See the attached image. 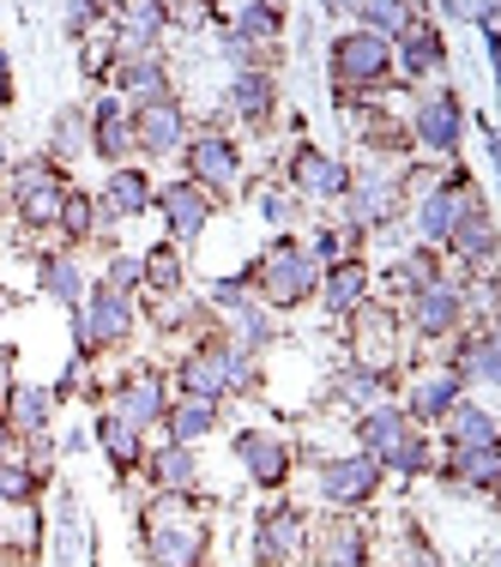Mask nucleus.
<instances>
[{
    "mask_svg": "<svg viewBox=\"0 0 501 567\" xmlns=\"http://www.w3.org/2000/svg\"><path fill=\"white\" fill-rule=\"evenodd\" d=\"M333 73H338V85H357V91L381 85V79L392 73L387 37H375V31H345V37H338V49H333Z\"/></svg>",
    "mask_w": 501,
    "mask_h": 567,
    "instance_id": "1",
    "label": "nucleus"
},
{
    "mask_svg": "<svg viewBox=\"0 0 501 567\" xmlns=\"http://www.w3.org/2000/svg\"><path fill=\"white\" fill-rule=\"evenodd\" d=\"M260 290H266V302H278V308L303 302V296L315 290V260H308V248L278 241V248L260 260Z\"/></svg>",
    "mask_w": 501,
    "mask_h": 567,
    "instance_id": "2",
    "label": "nucleus"
},
{
    "mask_svg": "<svg viewBox=\"0 0 501 567\" xmlns=\"http://www.w3.org/2000/svg\"><path fill=\"white\" fill-rule=\"evenodd\" d=\"M362 447H369V458H387L392 471H423V465H429L417 429L405 423L399 411H375L369 423H362Z\"/></svg>",
    "mask_w": 501,
    "mask_h": 567,
    "instance_id": "3",
    "label": "nucleus"
},
{
    "mask_svg": "<svg viewBox=\"0 0 501 567\" xmlns=\"http://www.w3.org/2000/svg\"><path fill=\"white\" fill-rule=\"evenodd\" d=\"M375 483H381V465H375L369 453H362V458H333V465L320 471V489H327V502H345V507L369 502Z\"/></svg>",
    "mask_w": 501,
    "mask_h": 567,
    "instance_id": "4",
    "label": "nucleus"
},
{
    "mask_svg": "<svg viewBox=\"0 0 501 567\" xmlns=\"http://www.w3.org/2000/svg\"><path fill=\"white\" fill-rule=\"evenodd\" d=\"M61 199H67V182L55 169H24L19 175V218L24 224H55L61 218Z\"/></svg>",
    "mask_w": 501,
    "mask_h": 567,
    "instance_id": "5",
    "label": "nucleus"
},
{
    "mask_svg": "<svg viewBox=\"0 0 501 567\" xmlns=\"http://www.w3.org/2000/svg\"><path fill=\"white\" fill-rule=\"evenodd\" d=\"M127 327H133V315H127V296H115V290H98V296H91V315L79 320V350L115 344Z\"/></svg>",
    "mask_w": 501,
    "mask_h": 567,
    "instance_id": "6",
    "label": "nucleus"
},
{
    "mask_svg": "<svg viewBox=\"0 0 501 567\" xmlns=\"http://www.w3.org/2000/svg\"><path fill=\"white\" fill-rule=\"evenodd\" d=\"M290 175H296V187H303V194H315V199L350 194V169H345V164H333V157H327V152H315V145H303V152H296Z\"/></svg>",
    "mask_w": 501,
    "mask_h": 567,
    "instance_id": "7",
    "label": "nucleus"
},
{
    "mask_svg": "<svg viewBox=\"0 0 501 567\" xmlns=\"http://www.w3.org/2000/svg\"><path fill=\"white\" fill-rule=\"evenodd\" d=\"M471 206H478V199L466 194V175H453V187H436V194L423 199V236L429 241H453V229Z\"/></svg>",
    "mask_w": 501,
    "mask_h": 567,
    "instance_id": "8",
    "label": "nucleus"
},
{
    "mask_svg": "<svg viewBox=\"0 0 501 567\" xmlns=\"http://www.w3.org/2000/svg\"><path fill=\"white\" fill-rule=\"evenodd\" d=\"M296 549H303V519H296V513H284V507L266 513L260 537H254V556H260V567H284Z\"/></svg>",
    "mask_w": 501,
    "mask_h": 567,
    "instance_id": "9",
    "label": "nucleus"
},
{
    "mask_svg": "<svg viewBox=\"0 0 501 567\" xmlns=\"http://www.w3.org/2000/svg\"><path fill=\"white\" fill-rule=\"evenodd\" d=\"M459 97L453 91H441V97H429L423 110H417V140L429 145V152H453L459 145Z\"/></svg>",
    "mask_w": 501,
    "mask_h": 567,
    "instance_id": "10",
    "label": "nucleus"
},
{
    "mask_svg": "<svg viewBox=\"0 0 501 567\" xmlns=\"http://www.w3.org/2000/svg\"><path fill=\"white\" fill-rule=\"evenodd\" d=\"M115 416L127 429L157 423V416H164V381H157V374H133V381L115 393Z\"/></svg>",
    "mask_w": 501,
    "mask_h": 567,
    "instance_id": "11",
    "label": "nucleus"
},
{
    "mask_svg": "<svg viewBox=\"0 0 501 567\" xmlns=\"http://www.w3.org/2000/svg\"><path fill=\"white\" fill-rule=\"evenodd\" d=\"M133 140H140L145 152H175V145H182V110H175L170 97H152L140 110V121H133Z\"/></svg>",
    "mask_w": 501,
    "mask_h": 567,
    "instance_id": "12",
    "label": "nucleus"
},
{
    "mask_svg": "<svg viewBox=\"0 0 501 567\" xmlns=\"http://www.w3.org/2000/svg\"><path fill=\"white\" fill-rule=\"evenodd\" d=\"M164 218H170V229L175 236H200V229H206V218H212V199L200 194L194 182H170L164 187Z\"/></svg>",
    "mask_w": 501,
    "mask_h": 567,
    "instance_id": "13",
    "label": "nucleus"
},
{
    "mask_svg": "<svg viewBox=\"0 0 501 567\" xmlns=\"http://www.w3.org/2000/svg\"><path fill=\"white\" fill-rule=\"evenodd\" d=\"M236 152H229L224 133H206V140H194V182H212V187H236Z\"/></svg>",
    "mask_w": 501,
    "mask_h": 567,
    "instance_id": "14",
    "label": "nucleus"
},
{
    "mask_svg": "<svg viewBox=\"0 0 501 567\" xmlns=\"http://www.w3.org/2000/svg\"><path fill=\"white\" fill-rule=\"evenodd\" d=\"M236 453H242V465L254 471V483H284V471H290V453H284L273 435H254V429L236 441Z\"/></svg>",
    "mask_w": 501,
    "mask_h": 567,
    "instance_id": "15",
    "label": "nucleus"
},
{
    "mask_svg": "<svg viewBox=\"0 0 501 567\" xmlns=\"http://www.w3.org/2000/svg\"><path fill=\"white\" fill-rule=\"evenodd\" d=\"M453 404H459V374H453V369H429L423 381H417V393H411V411L429 416V423H436V416H447Z\"/></svg>",
    "mask_w": 501,
    "mask_h": 567,
    "instance_id": "16",
    "label": "nucleus"
},
{
    "mask_svg": "<svg viewBox=\"0 0 501 567\" xmlns=\"http://www.w3.org/2000/svg\"><path fill=\"white\" fill-rule=\"evenodd\" d=\"M447 435H453V447H495V416L478 411V404H453L447 411Z\"/></svg>",
    "mask_w": 501,
    "mask_h": 567,
    "instance_id": "17",
    "label": "nucleus"
},
{
    "mask_svg": "<svg viewBox=\"0 0 501 567\" xmlns=\"http://www.w3.org/2000/svg\"><path fill=\"white\" fill-rule=\"evenodd\" d=\"M417 327L423 332L459 327V290L453 284H429V290H417Z\"/></svg>",
    "mask_w": 501,
    "mask_h": 567,
    "instance_id": "18",
    "label": "nucleus"
},
{
    "mask_svg": "<svg viewBox=\"0 0 501 567\" xmlns=\"http://www.w3.org/2000/svg\"><path fill=\"white\" fill-rule=\"evenodd\" d=\"M212 423H218V399H194V393H187V399L170 411V435H175V447H187V441H200Z\"/></svg>",
    "mask_w": 501,
    "mask_h": 567,
    "instance_id": "19",
    "label": "nucleus"
},
{
    "mask_svg": "<svg viewBox=\"0 0 501 567\" xmlns=\"http://www.w3.org/2000/svg\"><path fill=\"white\" fill-rule=\"evenodd\" d=\"M362 290H369V272H362L357 260L333 266V272H327V284H320V296H327V308H333V315H350V308L362 302Z\"/></svg>",
    "mask_w": 501,
    "mask_h": 567,
    "instance_id": "20",
    "label": "nucleus"
},
{
    "mask_svg": "<svg viewBox=\"0 0 501 567\" xmlns=\"http://www.w3.org/2000/svg\"><path fill=\"white\" fill-rule=\"evenodd\" d=\"M399 55H405V73H436L441 66V37L429 31V24H405L399 31Z\"/></svg>",
    "mask_w": 501,
    "mask_h": 567,
    "instance_id": "21",
    "label": "nucleus"
},
{
    "mask_svg": "<svg viewBox=\"0 0 501 567\" xmlns=\"http://www.w3.org/2000/svg\"><path fill=\"white\" fill-rule=\"evenodd\" d=\"M392 206H399V187H392L387 175H369V182H357L350 218H357V224H381V218H392Z\"/></svg>",
    "mask_w": 501,
    "mask_h": 567,
    "instance_id": "22",
    "label": "nucleus"
},
{
    "mask_svg": "<svg viewBox=\"0 0 501 567\" xmlns=\"http://www.w3.org/2000/svg\"><path fill=\"white\" fill-rule=\"evenodd\" d=\"M459 381H501V357H495V332H478V339L459 344V362H453Z\"/></svg>",
    "mask_w": 501,
    "mask_h": 567,
    "instance_id": "23",
    "label": "nucleus"
},
{
    "mask_svg": "<svg viewBox=\"0 0 501 567\" xmlns=\"http://www.w3.org/2000/svg\"><path fill=\"white\" fill-rule=\"evenodd\" d=\"M152 206V187H145V175L133 169H115V182L103 187V212H115V218H133V212Z\"/></svg>",
    "mask_w": 501,
    "mask_h": 567,
    "instance_id": "24",
    "label": "nucleus"
},
{
    "mask_svg": "<svg viewBox=\"0 0 501 567\" xmlns=\"http://www.w3.org/2000/svg\"><path fill=\"white\" fill-rule=\"evenodd\" d=\"M320 561L327 567H362V532L350 519H333L320 537Z\"/></svg>",
    "mask_w": 501,
    "mask_h": 567,
    "instance_id": "25",
    "label": "nucleus"
},
{
    "mask_svg": "<svg viewBox=\"0 0 501 567\" xmlns=\"http://www.w3.org/2000/svg\"><path fill=\"white\" fill-rule=\"evenodd\" d=\"M98 441H103V453H110L115 471L140 465V429H127L121 416H103V423H98Z\"/></svg>",
    "mask_w": 501,
    "mask_h": 567,
    "instance_id": "26",
    "label": "nucleus"
},
{
    "mask_svg": "<svg viewBox=\"0 0 501 567\" xmlns=\"http://www.w3.org/2000/svg\"><path fill=\"white\" fill-rule=\"evenodd\" d=\"M152 477H157V489L164 495H187L194 489V458H187V447H164L152 458Z\"/></svg>",
    "mask_w": 501,
    "mask_h": 567,
    "instance_id": "27",
    "label": "nucleus"
},
{
    "mask_svg": "<svg viewBox=\"0 0 501 567\" xmlns=\"http://www.w3.org/2000/svg\"><path fill=\"white\" fill-rule=\"evenodd\" d=\"M392 320L387 315H362V350H357V357L362 362H369V369H362V374H381V369H392Z\"/></svg>",
    "mask_w": 501,
    "mask_h": 567,
    "instance_id": "28",
    "label": "nucleus"
},
{
    "mask_svg": "<svg viewBox=\"0 0 501 567\" xmlns=\"http://www.w3.org/2000/svg\"><path fill=\"white\" fill-rule=\"evenodd\" d=\"M453 248L466 254V260H490L495 229H490V218H483V206H471L466 218H459V229H453Z\"/></svg>",
    "mask_w": 501,
    "mask_h": 567,
    "instance_id": "29",
    "label": "nucleus"
},
{
    "mask_svg": "<svg viewBox=\"0 0 501 567\" xmlns=\"http://www.w3.org/2000/svg\"><path fill=\"white\" fill-rule=\"evenodd\" d=\"M453 471H459V483H471V489H490L501 458H495V447H453Z\"/></svg>",
    "mask_w": 501,
    "mask_h": 567,
    "instance_id": "30",
    "label": "nucleus"
},
{
    "mask_svg": "<svg viewBox=\"0 0 501 567\" xmlns=\"http://www.w3.org/2000/svg\"><path fill=\"white\" fill-rule=\"evenodd\" d=\"M7 416L24 429V435H37V429L49 423V393H37V386H12V393H7Z\"/></svg>",
    "mask_w": 501,
    "mask_h": 567,
    "instance_id": "31",
    "label": "nucleus"
},
{
    "mask_svg": "<svg viewBox=\"0 0 501 567\" xmlns=\"http://www.w3.org/2000/svg\"><path fill=\"white\" fill-rule=\"evenodd\" d=\"M115 19H121V37H127V43H152V37L164 31L170 12H164V7H145V0H133V7L115 12Z\"/></svg>",
    "mask_w": 501,
    "mask_h": 567,
    "instance_id": "32",
    "label": "nucleus"
},
{
    "mask_svg": "<svg viewBox=\"0 0 501 567\" xmlns=\"http://www.w3.org/2000/svg\"><path fill=\"white\" fill-rule=\"evenodd\" d=\"M91 145H98L103 157H121L133 145V127H127V115H121L115 103H103V110H98V140H91Z\"/></svg>",
    "mask_w": 501,
    "mask_h": 567,
    "instance_id": "33",
    "label": "nucleus"
},
{
    "mask_svg": "<svg viewBox=\"0 0 501 567\" xmlns=\"http://www.w3.org/2000/svg\"><path fill=\"white\" fill-rule=\"evenodd\" d=\"M236 110L248 121H260L266 110H273V79H266V73H242L236 79Z\"/></svg>",
    "mask_w": 501,
    "mask_h": 567,
    "instance_id": "34",
    "label": "nucleus"
},
{
    "mask_svg": "<svg viewBox=\"0 0 501 567\" xmlns=\"http://www.w3.org/2000/svg\"><path fill=\"white\" fill-rule=\"evenodd\" d=\"M140 278L152 284V290H175V284H182V260H175V248H157V254H145Z\"/></svg>",
    "mask_w": 501,
    "mask_h": 567,
    "instance_id": "35",
    "label": "nucleus"
},
{
    "mask_svg": "<svg viewBox=\"0 0 501 567\" xmlns=\"http://www.w3.org/2000/svg\"><path fill=\"white\" fill-rule=\"evenodd\" d=\"M43 290L55 296V302H79V266L73 260H49L43 266Z\"/></svg>",
    "mask_w": 501,
    "mask_h": 567,
    "instance_id": "36",
    "label": "nucleus"
},
{
    "mask_svg": "<svg viewBox=\"0 0 501 567\" xmlns=\"http://www.w3.org/2000/svg\"><path fill=\"white\" fill-rule=\"evenodd\" d=\"M392 278H399L405 290H429V284H436V260H429V254H405V260L392 266Z\"/></svg>",
    "mask_w": 501,
    "mask_h": 567,
    "instance_id": "37",
    "label": "nucleus"
},
{
    "mask_svg": "<svg viewBox=\"0 0 501 567\" xmlns=\"http://www.w3.org/2000/svg\"><path fill=\"white\" fill-rule=\"evenodd\" d=\"M55 224L67 229V236H91V199H85V194H67Z\"/></svg>",
    "mask_w": 501,
    "mask_h": 567,
    "instance_id": "38",
    "label": "nucleus"
},
{
    "mask_svg": "<svg viewBox=\"0 0 501 567\" xmlns=\"http://www.w3.org/2000/svg\"><path fill=\"white\" fill-rule=\"evenodd\" d=\"M121 79H127V91H140V97L152 103V97H157V85H164V66H157V61H133Z\"/></svg>",
    "mask_w": 501,
    "mask_h": 567,
    "instance_id": "39",
    "label": "nucleus"
},
{
    "mask_svg": "<svg viewBox=\"0 0 501 567\" xmlns=\"http://www.w3.org/2000/svg\"><path fill=\"white\" fill-rule=\"evenodd\" d=\"M273 31H278V12L273 7H248L242 12V31H236V49L248 43V37H273Z\"/></svg>",
    "mask_w": 501,
    "mask_h": 567,
    "instance_id": "40",
    "label": "nucleus"
},
{
    "mask_svg": "<svg viewBox=\"0 0 501 567\" xmlns=\"http://www.w3.org/2000/svg\"><path fill=\"white\" fill-rule=\"evenodd\" d=\"M362 24H375V37H381V31H405L411 12H405V7H362Z\"/></svg>",
    "mask_w": 501,
    "mask_h": 567,
    "instance_id": "41",
    "label": "nucleus"
},
{
    "mask_svg": "<svg viewBox=\"0 0 501 567\" xmlns=\"http://www.w3.org/2000/svg\"><path fill=\"white\" fill-rule=\"evenodd\" d=\"M0 495H7V502H24V495H31V471L0 465Z\"/></svg>",
    "mask_w": 501,
    "mask_h": 567,
    "instance_id": "42",
    "label": "nucleus"
},
{
    "mask_svg": "<svg viewBox=\"0 0 501 567\" xmlns=\"http://www.w3.org/2000/svg\"><path fill=\"white\" fill-rule=\"evenodd\" d=\"M133 284H140V260H110V284L103 290H115V296H127Z\"/></svg>",
    "mask_w": 501,
    "mask_h": 567,
    "instance_id": "43",
    "label": "nucleus"
},
{
    "mask_svg": "<svg viewBox=\"0 0 501 567\" xmlns=\"http://www.w3.org/2000/svg\"><path fill=\"white\" fill-rule=\"evenodd\" d=\"M7 97H12V73H7V55H0V110H7Z\"/></svg>",
    "mask_w": 501,
    "mask_h": 567,
    "instance_id": "44",
    "label": "nucleus"
},
{
    "mask_svg": "<svg viewBox=\"0 0 501 567\" xmlns=\"http://www.w3.org/2000/svg\"><path fill=\"white\" fill-rule=\"evenodd\" d=\"M0 453H7V423H0Z\"/></svg>",
    "mask_w": 501,
    "mask_h": 567,
    "instance_id": "45",
    "label": "nucleus"
},
{
    "mask_svg": "<svg viewBox=\"0 0 501 567\" xmlns=\"http://www.w3.org/2000/svg\"><path fill=\"white\" fill-rule=\"evenodd\" d=\"M0 169H7V152H0Z\"/></svg>",
    "mask_w": 501,
    "mask_h": 567,
    "instance_id": "46",
    "label": "nucleus"
}]
</instances>
